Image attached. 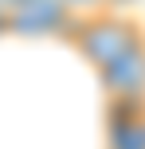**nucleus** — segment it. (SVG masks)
I'll return each mask as SVG.
<instances>
[{"label": "nucleus", "mask_w": 145, "mask_h": 149, "mask_svg": "<svg viewBox=\"0 0 145 149\" xmlns=\"http://www.w3.org/2000/svg\"><path fill=\"white\" fill-rule=\"evenodd\" d=\"M8 36H12V8L0 4V39H8Z\"/></svg>", "instance_id": "obj_6"}, {"label": "nucleus", "mask_w": 145, "mask_h": 149, "mask_svg": "<svg viewBox=\"0 0 145 149\" xmlns=\"http://www.w3.org/2000/svg\"><path fill=\"white\" fill-rule=\"evenodd\" d=\"M78 16L59 0H20L12 8V36L24 39H71Z\"/></svg>", "instance_id": "obj_2"}, {"label": "nucleus", "mask_w": 145, "mask_h": 149, "mask_svg": "<svg viewBox=\"0 0 145 149\" xmlns=\"http://www.w3.org/2000/svg\"><path fill=\"white\" fill-rule=\"evenodd\" d=\"M106 149H145V102L106 98Z\"/></svg>", "instance_id": "obj_3"}, {"label": "nucleus", "mask_w": 145, "mask_h": 149, "mask_svg": "<svg viewBox=\"0 0 145 149\" xmlns=\"http://www.w3.org/2000/svg\"><path fill=\"white\" fill-rule=\"evenodd\" d=\"M130 4H133V0H106V8H114V12H126Z\"/></svg>", "instance_id": "obj_7"}, {"label": "nucleus", "mask_w": 145, "mask_h": 149, "mask_svg": "<svg viewBox=\"0 0 145 149\" xmlns=\"http://www.w3.org/2000/svg\"><path fill=\"white\" fill-rule=\"evenodd\" d=\"M59 4H67L75 16H90V12H102L106 0H59Z\"/></svg>", "instance_id": "obj_5"}, {"label": "nucleus", "mask_w": 145, "mask_h": 149, "mask_svg": "<svg viewBox=\"0 0 145 149\" xmlns=\"http://www.w3.org/2000/svg\"><path fill=\"white\" fill-rule=\"evenodd\" d=\"M67 43L94 67V74H102L106 67H114L118 59H126L137 47H145V24L137 16H130V12L102 8V12L78 16V24H75Z\"/></svg>", "instance_id": "obj_1"}, {"label": "nucleus", "mask_w": 145, "mask_h": 149, "mask_svg": "<svg viewBox=\"0 0 145 149\" xmlns=\"http://www.w3.org/2000/svg\"><path fill=\"white\" fill-rule=\"evenodd\" d=\"M98 86L106 98H137V102H145V47L118 59L114 67H106L98 74Z\"/></svg>", "instance_id": "obj_4"}]
</instances>
